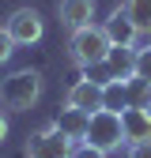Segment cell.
<instances>
[{"mask_svg":"<svg viewBox=\"0 0 151 158\" xmlns=\"http://www.w3.org/2000/svg\"><path fill=\"white\" fill-rule=\"evenodd\" d=\"M87 121H91V113H83V109H72V106H64L61 113H57L53 128L61 132L64 139H72V143H83V139H87Z\"/></svg>","mask_w":151,"mask_h":158,"instance_id":"9","label":"cell"},{"mask_svg":"<svg viewBox=\"0 0 151 158\" xmlns=\"http://www.w3.org/2000/svg\"><path fill=\"white\" fill-rule=\"evenodd\" d=\"M125 15L132 19V27H136L140 38H151V0H125Z\"/></svg>","mask_w":151,"mask_h":158,"instance_id":"12","label":"cell"},{"mask_svg":"<svg viewBox=\"0 0 151 158\" xmlns=\"http://www.w3.org/2000/svg\"><path fill=\"white\" fill-rule=\"evenodd\" d=\"M121 132H125V143H147L151 139V109H125Z\"/></svg>","mask_w":151,"mask_h":158,"instance_id":"10","label":"cell"},{"mask_svg":"<svg viewBox=\"0 0 151 158\" xmlns=\"http://www.w3.org/2000/svg\"><path fill=\"white\" fill-rule=\"evenodd\" d=\"M91 147H98L106 154H113L121 143H125V132H121V113H110V109H98V113H91V121H87V139Z\"/></svg>","mask_w":151,"mask_h":158,"instance_id":"3","label":"cell"},{"mask_svg":"<svg viewBox=\"0 0 151 158\" xmlns=\"http://www.w3.org/2000/svg\"><path fill=\"white\" fill-rule=\"evenodd\" d=\"M11 53H15V42L8 38V30L0 27V64H8V60H11Z\"/></svg>","mask_w":151,"mask_h":158,"instance_id":"18","label":"cell"},{"mask_svg":"<svg viewBox=\"0 0 151 158\" xmlns=\"http://www.w3.org/2000/svg\"><path fill=\"white\" fill-rule=\"evenodd\" d=\"M102 30H106V38H110V45H136V27H132V19L125 15V8L117 4L110 11V19L102 23Z\"/></svg>","mask_w":151,"mask_h":158,"instance_id":"8","label":"cell"},{"mask_svg":"<svg viewBox=\"0 0 151 158\" xmlns=\"http://www.w3.org/2000/svg\"><path fill=\"white\" fill-rule=\"evenodd\" d=\"M57 15H61V27H68V30L91 27V19H94V0H57Z\"/></svg>","mask_w":151,"mask_h":158,"instance_id":"7","label":"cell"},{"mask_svg":"<svg viewBox=\"0 0 151 158\" xmlns=\"http://www.w3.org/2000/svg\"><path fill=\"white\" fill-rule=\"evenodd\" d=\"M106 64H110L113 79H121V83L132 79V75H136V45H110Z\"/></svg>","mask_w":151,"mask_h":158,"instance_id":"11","label":"cell"},{"mask_svg":"<svg viewBox=\"0 0 151 158\" xmlns=\"http://www.w3.org/2000/svg\"><path fill=\"white\" fill-rule=\"evenodd\" d=\"M136 75L151 83V45L147 49H136Z\"/></svg>","mask_w":151,"mask_h":158,"instance_id":"16","label":"cell"},{"mask_svg":"<svg viewBox=\"0 0 151 158\" xmlns=\"http://www.w3.org/2000/svg\"><path fill=\"white\" fill-rule=\"evenodd\" d=\"M125 90H128V109H151V83L140 75L125 79Z\"/></svg>","mask_w":151,"mask_h":158,"instance_id":"13","label":"cell"},{"mask_svg":"<svg viewBox=\"0 0 151 158\" xmlns=\"http://www.w3.org/2000/svg\"><path fill=\"white\" fill-rule=\"evenodd\" d=\"M128 158H151V139L147 143H128Z\"/></svg>","mask_w":151,"mask_h":158,"instance_id":"19","label":"cell"},{"mask_svg":"<svg viewBox=\"0 0 151 158\" xmlns=\"http://www.w3.org/2000/svg\"><path fill=\"white\" fill-rule=\"evenodd\" d=\"M80 79H91V83H98V87H106V83H117L106 60H102V64H91V68H83V75H80Z\"/></svg>","mask_w":151,"mask_h":158,"instance_id":"15","label":"cell"},{"mask_svg":"<svg viewBox=\"0 0 151 158\" xmlns=\"http://www.w3.org/2000/svg\"><path fill=\"white\" fill-rule=\"evenodd\" d=\"M106 53H110V38L102 27H80V30H72L68 38V56H72V64L76 68H91V64H102L106 60Z\"/></svg>","mask_w":151,"mask_h":158,"instance_id":"2","label":"cell"},{"mask_svg":"<svg viewBox=\"0 0 151 158\" xmlns=\"http://www.w3.org/2000/svg\"><path fill=\"white\" fill-rule=\"evenodd\" d=\"M64 106L72 109H83V113H98L102 109V87L91 83V79H76L64 94Z\"/></svg>","mask_w":151,"mask_h":158,"instance_id":"6","label":"cell"},{"mask_svg":"<svg viewBox=\"0 0 151 158\" xmlns=\"http://www.w3.org/2000/svg\"><path fill=\"white\" fill-rule=\"evenodd\" d=\"M102 109H110V113H125L128 109V90H125L121 79L102 87Z\"/></svg>","mask_w":151,"mask_h":158,"instance_id":"14","label":"cell"},{"mask_svg":"<svg viewBox=\"0 0 151 158\" xmlns=\"http://www.w3.org/2000/svg\"><path fill=\"white\" fill-rule=\"evenodd\" d=\"M72 158H110V154L98 151V147H91V143H76L72 147Z\"/></svg>","mask_w":151,"mask_h":158,"instance_id":"17","label":"cell"},{"mask_svg":"<svg viewBox=\"0 0 151 158\" xmlns=\"http://www.w3.org/2000/svg\"><path fill=\"white\" fill-rule=\"evenodd\" d=\"M42 98V72L38 68H19L0 83V106L8 113H27Z\"/></svg>","mask_w":151,"mask_h":158,"instance_id":"1","label":"cell"},{"mask_svg":"<svg viewBox=\"0 0 151 158\" xmlns=\"http://www.w3.org/2000/svg\"><path fill=\"white\" fill-rule=\"evenodd\" d=\"M8 139V109H0V143Z\"/></svg>","mask_w":151,"mask_h":158,"instance_id":"20","label":"cell"},{"mask_svg":"<svg viewBox=\"0 0 151 158\" xmlns=\"http://www.w3.org/2000/svg\"><path fill=\"white\" fill-rule=\"evenodd\" d=\"M72 139H64L53 124L27 135V158H72Z\"/></svg>","mask_w":151,"mask_h":158,"instance_id":"5","label":"cell"},{"mask_svg":"<svg viewBox=\"0 0 151 158\" xmlns=\"http://www.w3.org/2000/svg\"><path fill=\"white\" fill-rule=\"evenodd\" d=\"M4 30H8V38L15 42V49L19 45H38L42 34H45V19H42L38 8H15L4 19Z\"/></svg>","mask_w":151,"mask_h":158,"instance_id":"4","label":"cell"}]
</instances>
